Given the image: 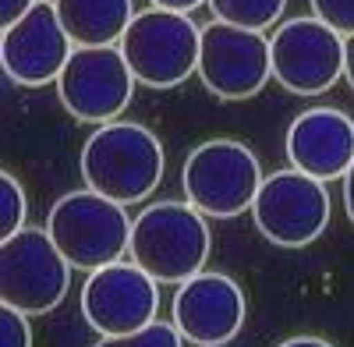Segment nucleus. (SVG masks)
<instances>
[{"mask_svg": "<svg viewBox=\"0 0 354 347\" xmlns=\"http://www.w3.org/2000/svg\"><path fill=\"white\" fill-rule=\"evenodd\" d=\"M82 181L121 206L145 202L163 181L167 153L163 142L135 121H110L100 124L78 156Z\"/></svg>", "mask_w": 354, "mask_h": 347, "instance_id": "obj_1", "label": "nucleus"}, {"mask_svg": "<svg viewBox=\"0 0 354 347\" xmlns=\"http://www.w3.org/2000/svg\"><path fill=\"white\" fill-rule=\"evenodd\" d=\"M213 234L192 202H149L131 223L128 259L156 283H185L205 270Z\"/></svg>", "mask_w": 354, "mask_h": 347, "instance_id": "obj_2", "label": "nucleus"}, {"mask_svg": "<svg viewBox=\"0 0 354 347\" xmlns=\"http://www.w3.org/2000/svg\"><path fill=\"white\" fill-rule=\"evenodd\" d=\"M131 216L121 202H113L93 188L68 191L50 206L46 230L53 245L64 252L75 270L96 273L117 259H124L131 248Z\"/></svg>", "mask_w": 354, "mask_h": 347, "instance_id": "obj_3", "label": "nucleus"}, {"mask_svg": "<svg viewBox=\"0 0 354 347\" xmlns=\"http://www.w3.org/2000/svg\"><path fill=\"white\" fill-rule=\"evenodd\" d=\"M185 202L205 220H234L252 209L262 188L259 156L238 138H209L195 146L181 167Z\"/></svg>", "mask_w": 354, "mask_h": 347, "instance_id": "obj_4", "label": "nucleus"}, {"mask_svg": "<svg viewBox=\"0 0 354 347\" xmlns=\"http://www.w3.org/2000/svg\"><path fill=\"white\" fill-rule=\"evenodd\" d=\"M202 28L192 15H177L163 8H145L135 15L128 32L121 39V53L138 78V85L149 89H174L198 71Z\"/></svg>", "mask_w": 354, "mask_h": 347, "instance_id": "obj_5", "label": "nucleus"}, {"mask_svg": "<svg viewBox=\"0 0 354 347\" xmlns=\"http://www.w3.org/2000/svg\"><path fill=\"white\" fill-rule=\"evenodd\" d=\"M71 270L46 227H21L0 248V298L25 315H46L68 298Z\"/></svg>", "mask_w": 354, "mask_h": 347, "instance_id": "obj_6", "label": "nucleus"}, {"mask_svg": "<svg viewBox=\"0 0 354 347\" xmlns=\"http://www.w3.org/2000/svg\"><path fill=\"white\" fill-rule=\"evenodd\" d=\"M330 213L333 198L326 185L294 167L266 174L252 202V220L259 234L277 248H305L319 241L330 227Z\"/></svg>", "mask_w": 354, "mask_h": 347, "instance_id": "obj_7", "label": "nucleus"}, {"mask_svg": "<svg viewBox=\"0 0 354 347\" xmlns=\"http://www.w3.org/2000/svg\"><path fill=\"white\" fill-rule=\"evenodd\" d=\"M135 85L121 46H75L57 78V100L82 124H110L128 110Z\"/></svg>", "mask_w": 354, "mask_h": 347, "instance_id": "obj_8", "label": "nucleus"}, {"mask_svg": "<svg viewBox=\"0 0 354 347\" xmlns=\"http://www.w3.org/2000/svg\"><path fill=\"white\" fill-rule=\"evenodd\" d=\"M273 78L290 96H322L344 78V36L315 15L287 18L270 36Z\"/></svg>", "mask_w": 354, "mask_h": 347, "instance_id": "obj_9", "label": "nucleus"}, {"mask_svg": "<svg viewBox=\"0 0 354 347\" xmlns=\"http://www.w3.org/2000/svg\"><path fill=\"white\" fill-rule=\"evenodd\" d=\"M195 75L220 100H252L273 78L270 39L252 28H238L213 18V25L202 28Z\"/></svg>", "mask_w": 354, "mask_h": 347, "instance_id": "obj_10", "label": "nucleus"}, {"mask_svg": "<svg viewBox=\"0 0 354 347\" xmlns=\"http://www.w3.org/2000/svg\"><path fill=\"white\" fill-rule=\"evenodd\" d=\"M82 315L100 337H124L156 323L160 315V283L138 270L131 259L88 273L82 287Z\"/></svg>", "mask_w": 354, "mask_h": 347, "instance_id": "obj_11", "label": "nucleus"}, {"mask_svg": "<svg viewBox=\"0 0 354 347\" xmlns=\"http://www.w3.org/2000/svg\"><path fill=\"white\" fill-rule=\"evenodd\" d=\"M174 326L192 347H223L241 333L248 319V298L241 283L227 273H195L177 283L170 301Z\"/></svg>", "mask_w": 354, "mask_h": 347, "instance_id": "obj_12", "label": "nucleus"}, {"mask_svg": "<svg viewBox=\"0 0 354 347\" xmlns=\"http://www.w3.org/2000/svg\"><path fill=\"white\" fill-rule=\"evenodd\" d=\"M71 53H75V43L68 36V28L61 25L53 0H39L25 18L4 28V39H0L4 71L21 89H43L50 82L57 85Z\"/></svg>", "mask_w": 354, "mask_h": 347, "instance_id": "obj_13", "label": "nucleus"}, {"mask_svg": "<svg viewBox=\"0 0 354 347\" xmlns=\"http://www.w3.org/2000/svg\"><path fill=\"white\" fill-rule=\"evenodd\" d=\"M287 160L315 181H344L354 163V118L337 106H312L287 128Z\"/></svg>", "mask_w": 354, "mask_h": 347, "instance_id": "obj_14", "label": "nucleus"}, {"mask_svg": "<svg viewBox=\"0 0 354 347\" xmlns=\"http://www.w3.org/2000/svg\"><path fill=\"white\" fill-rule=\"evenodd\" d=\"M75 46H121L135 21V0H53Z\"/></svg>", "mask_w": 354, "mask_h": 347, "instance_id": "obj_15", "label": "nucleus"}, {"mask_svg": "<svg viewBox=\"0 0 354 347\" xmlns=\"http://www.w3.org/2000/svg\"><path fill=\"white\" fill-rule=\"evenodd\" d=\"M213 18L238 25V28H252V32H266V28L280 25L287 0H209Z\"/></svg>", "mask_w": 354, "mask_h": 347, "instance_id": "obj_16", "label": "nucleus"}, {"mask_svg": "<svg viewBox=\"0 0 354 347\" xmlns=\"http://www.w3.org/2000/svg\"><path fill=\"white\" fill-rule=\"evenodd\" d=\"M25 216H28L25 188L11 170H4L0 174V238L18 234V230L25 227Z\"/></svg>", "mask_w": 354, "mask_h": 347, "instance_id": "obj_17", "label": "nucleus"}, {"mask_svg": "<svg viewBox=\"0 0 354 347\" xmlns=\"http://www.w3.org/2000/svg\"><path fill=\"white\" fill-rule=\"evenodd\" d=\"M181 333L174 323H153L138 333H124V337H100L96 347H181Z\"/></svg>", "mask_w": 354, "mask_h": 347, "instance_id": "obj_18", "label": "nucleus"}, {"mask_svg": "<svg viewBox=\"0 0 354 347\" xmlns=\"http://www.w3.org/2000/svg\"><path fill=\"white\" fill-rule=\"evenodd\" d=\"M312 15L319 21H326L333 32H340L344 39L354 36V0H308Z\"/></svg>", "mask_w": 354, "mask_h": 347, "instance_id": "obj_19", "label": "nucleus"}, {"mask_svg": "<svg viewBox=\"0 0 354 347\" xmlns=\"http://www.w3.org/2000/svg\"><path fill=\"white\" fill-rule=\"evenodd\" d=\"M0 347H32V326H28V315L4 305L0 308Z\"/></svg>", "mask_w": 354, "mask_h": 347, "instance_id": "obj_20", "label": "nucleus"}, {"mask_svg": "<svg viewBox=\"0 0 354 347\" xmlns=\"http://www.w3.org/2000/svg\"><path fill=\"white\" fill-rule=\"evenodd\" d=\"M36 4L39 0H0V21H4V28H11L18 18H25Z\"/></svg>", "mask_w": 354, "mask_h": 347, "instance_id": "obj_21", "label": "nucleus"}, {"mask_svg": "<svg viewBox=\"0 0 354 347\" xmlns=\"http://www.w3.org/2000/svg\"><path fill=\"white\" fill-rule=\"evenodd\" d=\"M153 8H163V11H177V15H195L202 4H209V0H149Z\"/></svg>", "mask_w": 354, "mask_h": 347, "instance_id": "obj_22", "label": "nucleus"}, {"mask_svg": "<svg viewBox=\"0 0 354 347\" xmlns=\"http://www.w3.org/2000/svg\"><path fill=\"white\" fill-rule=\"evenodd\" d=\"M344 209H347V220L354 223V163L344 174Z\"/></svg>", "mask_w": 354, "mask_h": 347, "instance_id": "obj_23", "label": "nucleus"}, {"mask_svg": "<svg viewBox=\"0 0 354 347\" xmlns=\"http://www.w3.org/2000/svg\"><path fill=\"white\" fill-rule=\"evenodd\" d=\"M277 347H337V344L322 340V337H287V340L277 344Z\"/></svg>", "mask_w": 354, "mask_h": 347, "instance_id": "obj_24", "label": "nucleus"}, {"mask_svg": "<svg viewBox=\"0 0 354 347\" xmlns=\"http://www.w3.org/2000/svg\"><path fill=\"white\" fill-rule=\"evenodd\" d=\"M344 78H347V85L354 89V36L344 39Z\"/></svg>", "mask_w": 354, "mask_h": 347, "instance_id": "obj_25", "label": "nucleus"}]
</instances>
